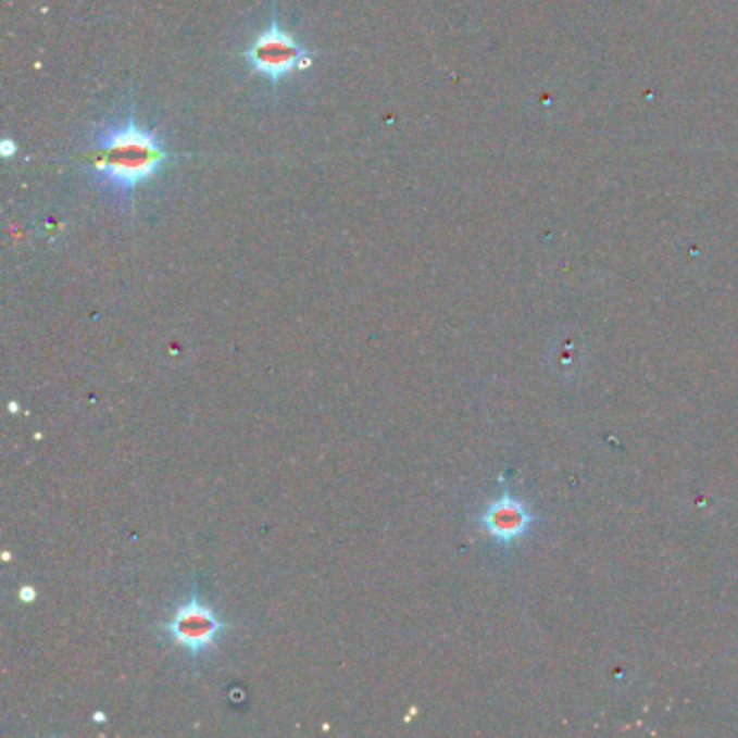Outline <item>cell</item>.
I'll return each mask as SVG.
<instances>
[{
    "label": "cell",
    "instance_id": "cell-1",
    "mask_svg": "<svg viewBox=\"0 0 738 738\" xmlns=\"http://www.w3.org/2000/svg\"><path fill=\"white\" fill-rule=\"evenodd\" d=\"M91 148L89 167L96 185L124 204H133L137 191L174 159L163 139L137 122L133 102L126 117L96 128Z\"/></svg>",
    "mask_w": 738,
    "mask_h": 738
},
{
    "label": "cell",
    "instance_id": "cell-2",
    "mask_svg": "<svg viewBox=\"0 0 738 738\" xmlns=\"http://www.w3.org/2000/svg\"><path fill=\"white\" fill-rule=\"evenodd\" d=\"M243 59L255 74L268 78L273 85L295 72L308 70L314 61L312 52L297 37L284 30L277 17V7L271 11L268 26L258 33L243 50Z\"/></svg>",
    "mask_w": 738,
    "mask_h": 738
},
{
    "label": "cell",
    "instance_id": "cell-3",
    "mask_svg": "<svg viewBox=\"0 0 738 738\" xmlns=\"http://www.w3.org/2000/svg\"><path fill=\"white\" fill-rule=\"evenodd\" d=\"M163 628L176 646H180L191 656H200L215 648L217 639L228 626L209 604L198 598H189L174 611Z\"/></svg>",
    "mask_w": 738,
    "mask_h": 738
},
{
    "label": "cell",
    "instance_id": "cell-4",
    "mask_svg": "<svg viewBox=\"0 0 738 738\" xmlns=\"http://www.w3.org/2000/svg\"><path fill=\"white\" fill-rule=\"evenodd\" d=\"M535 522V513L530 506L515 498L509 490L493 498L492 502L479 513L481 528L492 537L493 541L506 546L517 541L528 533Z\"/></svg>",
    "mask_w": 738,
    "mask_h": 738
}]
</instances>
